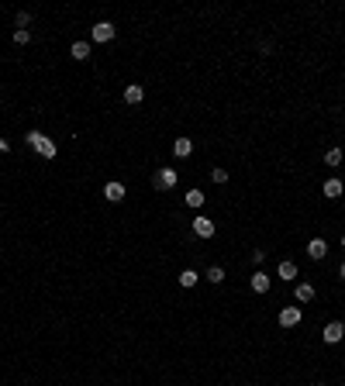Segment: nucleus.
I'll return each mask as SVG.
<instances>
[{
	"instance_id": "nucleus-12",
	"label": "nucleus",
	"mask_w": 345,
	"mask_h": 386,
	"mask_svg": "<svg viewBox=\"0 0 345 386\" xmlns=\"http://www.w3.org/2000/svg\"><path fill=\"white\" fill-rule=\"evenodd\" d=\"M124 100H128V104H142V100H145V90H142L138 83H132V86H124Z\"/></svg>"
},
{
	"instance_id": "nucleus-3",
	"label": "nucleus",
	"mask_w": 345,
	"mask_h": 386,
	"mask_svg": "<svg viewBox=\"0 0 345 386\" xmlns=\"http://www.w3.org/2000/svg\"><path fill=\"white\" fill-rule=\"evenodd\" d=\"M321 338H325L328 345H338L345 338V324L342 321H331V324H325V331H321Z\"/></svg>"
},
{
	"instance_id": "nucleus-27",
	"label": "nucleus",
	"mask_w": 345,
	"mask_h": 386,
	"mask_svg": "<svg viewBox=\"0 0 345 386\" xmlns=\"http://www.w3.org/2000/svg\"><path fill=\"white\" fill-rule=\"evenodd\" d=\"M314 386H325V383H314Z\"/></svg>"
},
{
	"instance_id": "nucleus-4",
	"label": "nucleus",
	"mask_w": 345,
	"mask_h": 386,
	"mask_svg": "<svg viewBox=\"0 0 345 386\" xmlns=\"http://www.w3.org/2000/svg\"><path fill=\"white\" fill-rule=\"evenodd\" d=\"M90 38L94 41H111L114 38V24H111V21H97L94 28H90Z\"/></svg>"
},
{
	"instance_id": "nucleus-5",
	"label": "nucleus",
	"mask_w": 345,
	"mask_h": 386,
	"mask_svg": "<svg viewBox=\"0 0 345 386\" xmlns=\"http://www.w3.org/2000/svg\"><path fill=\"white\" fill-rule=\"evenodd\" d=\"M193 234H197V238H211L214 234V221L211 217H193Z\"/></svg>"
},
{
	"instance_id": "nucleus-16",
	"label": "nucleus",
	"mask_w": 345,
	"mask_h": 386,
	"mask_svg": "<svg viewBox=\"0 0 345 386\" xmlns=\"http://www.w3.org/2000/svg\"><path fill=\"white\" fill-rule=\"evenodd\" d=\"M325 197H331V200L342 197V179H328L325 183Z\"/></svg>"
},
{
	"instance_id": "nucleus-23",
	"label": "nucleus",
	"mask_w": 345,
	"mask_h": 386,
	"mask_svg": "<svg viewBox=\"0 0 345 386\" xmlns=\"http://www.w3.org/2000/svg\"><path fill=\"white\" fill-rule=\"evenodd\" d=\"M263 259H266V252H263V249L252 252V262H255V266H263Z\"/></svg>"
},
{
	"instance_id": "nucleus-1",
	"label": "nucleus",
	"mask_w": 345,
	"mask_h": 386,
	"mask_svg": "<svg viewBox=\"0 0 345 386\" xmlns=\"http://www.w3.org/2000/svg\"><path fill=\"white\" fill-rule=\"evenodd\" d=\"M28 145H31L38 155H45V159H56V152H59L56 141H52V138H45L41 131H28Z\"/></svg>"
},
{
	"instance_id": "nucleus-14",
	"label": "nucleus",
	"mask_w": 345,
	"mask_h": 386,
	"mask_svg": "<svg viewBox=\"0 0 345 386\" xmlns=\"http://www.w3.org/2000/svg\"><path fill=\"white\" fill-rule=\"evenodd\" d=\"M293 297H297L300 304H307V300H314V286H311V283H297V289H293Z\"/></svg>"
},
{
	"instance_id": "nucleus-11",
	"label": "nucleus",
	"mask_w": 345,
	"mask_h": 386,
	"mask_svg": "<svg viewBox=\"0 0 345 386\" xmlns=\"http://www.w3.org/2000/svg\"><path fill=\"white\" fill-rule=\"evenodd\" d=\"M69 56L83 62V59H90V41H73V49H69Z\"/></svg>"
},
{
	"instance_id": "nucleus-22",
	"label": "nucleus",
	"mask_w": 345,
	"mask_h": 386,
	"mask_svg": "<svg viewBox=\"0 0 345 386\" xmlns=\"http://www.w3.org/2000/svg\"><path fill=\"white\" fill-rule=\"evenodd\" d=\"M14 21H18V28H24V24L31 21V14H28V11H21V14H18V18H14Z\"/></svg>"
},
{
	"instance_id": "nucleus-21",
	"label": "nucleus",
	"mask_w": 345,
	"mask_h": 386,
	"mask_svg": "<svg viewBox=\"0 0 345 386\" xmlns=\"http://www.w3.org/2000/svg\"><path fill=\"white\" fill-rule=\"evenodd\" d=\"M211 179H214V183H228V169H221V166H218V169L211 173Z\"/></svg>"
},
{
	"instance_id": "nucleus-6",
	"label": "nucleus",
	"mask_w": 345,
	"mask_h": 386,
	"mask_svg": "<svg viewBox=\"0 0 345 386\" xmlns=\"http://www.w3.org/2000/svg\"><path fill=\"white\" fill-rule=\"evenodd\" d=\"M280 324L283 328H297L300 324V307H283L280 310Z\"/></svg>"
},
{
	"instance_id": "nucleus-24",
	"label": "nucleus",
	"mask_w": 345,
	"mask_h": 386,
	"mask_svg": "<svg viewBox=\"0 0 345 386\" xmlns=\"http://www.w3.org/2000/svg\"><path fill=\"white\" fill-rule=\"evenodd\" d=\"M11 152V145H7V138H0V155H7Z\"/></svg>"
},
{
	"instance_id": "nucleus-18",
	"label": "nucleus",
	"mask_w": 345,
	"mask_h": 386,
	"mask_svg": "<svg viewBox=\"0 0 345 386\" xmlns=\"http://www.w3.org/2000/svg\"><path fill=\"white\" fill-rule=\"evenodd\" d=\"M187 204H190V207H204V193L190 190V193H187Z\"/></svg>"
},
{
	"instance_id": "nucleus-17",
	"label": "nucleus",
	"mask_w": 345,
	"mask_h": 386,
	"mask_svg": "<svg viewBox=\"0 0 345 386\" xmlns=\"http://www.w3.org/2000/svg\"><path fill=\"white\" fill-rule=\"evenodd\" d=\"M325 162H328V166H342V149H328Z\"/></svg>"
},
{
	"instance_id": "nucleus-7",
	"label": "nucleus",
	"mask_w": 345,
	"mask_h": 386,
	"mask_svg": "<svg viewBox=\"0 0 345 386\" xmlns=\"http://www.w3.org/2000/svg\"><path fill=\"white\" fill-rule=\"evenodd\" d=\"M124 193H128V190H124V183H117V179L104 186V197H107L111 204H121V200H124Z\"/></svg>"
},
{
	"instance_id": "nucleus-19",
	"label": "nucleus",
	"mask_w": 345,
	"mask_h": 386,
	"mask_svg": "<svg viewBox=\"0 0 345 386\" xmlns=\"http://www.w3.org/2000/svg\"><path fill=\"white\" fill-rule=\"evenodd\" d=\"M14 41H18V45H28V41H31V31H28V28H18V31H14Z\"/></svg>"
},
{
	"instance_id": "nucleus-15",
	"label": "nucleus",
	"mask_w": 345,
	"mask_h": 386,
	"mask_svg": "<svg viewBox=\"0 0 345 386\" xmlns=\"http://www.w3.org/2000/svg\"><path fill=\"white\" fill-rule=\"evenodd\" d=\"M197 279H200V272H197V269H183V272H180V286H197Z\"/></svg>"
},
{
	"instance_id": "nucleus-9",
	"label": "nucleus",
	"mask_w": 345,
	"mask_h": 386,
	"mask_svg": "<svg viewBox=\"0 0 345 386\" xmlns=\"http://www.w3.org/2000/svg\"><path fill=\"white\" fill-rule=\"evenodd\" d=\"M190 152H193V141H190V138H176V141H172V155H176V159H187Z\"/></svg>"
},
{
	"instance_id": "nucleus-2",
	"label": "nucleus",
	"mask_w": 345,
	"mask_h": 386,
	"mask_svg": "<svg viewBox=\"0 0 345 386\" xmlns=\"http://www.w3.org/2000/svg\"><path fill=\"white\" fill-rule=\"evenodd\" d=\"M176 183H180V173H176L172 166H162V169L152 176V190H172Z\"/></svg>"
},
{
	"instance_id": "nucleus-20",
	"label": "nucleus",
	"mask_w": 345,
	"mask_h": 386,
	"mask_svg": "<svg viewBox=\"0 0 345 386\" xmlns=\"http://www.w3.org/2000/svg\"><path fill=\"white\" fill-rule=\"evenodd\" d=\"M207 279H211V283H221V279H225V269H221V266H211V269H207Z\"/></svg>"
},
{
	"instance_id": "nucleus-8",
	"label": "nucleus",
	"mask_w": 345,
	"mask_h": 386,
	"mask_svg": "<svg viewBox=\"0 0 345 386\" xmlns=\"http://www.w3.org/2000/svg\"><path fill=\"white\" fill-rule=\"evenodd\" d=\"M307 255H311V259H325V255H328V242H325V238H311Z\"/></svg>"
},
{
	"instance_id": "nucleus-10",
	"label": "nucleus",
	"mask_w": 345,
	"mask_h": 386,
	"mask_svg": "<svg viewBox=\"0 0 345 386\" xmlns=\"http://www.w3.org/2000/svg\"><path fill=\"white\" fill-rule=\"evenodd\" d=\"M276 276H280V279H283V283H287V279H297V266H293V262H290V259H283V262H280V266H276Z\"/></svg>"
},
{
	"instance_id": "nucleus-13",
	"label": "nucleus",
	"mask_w": 345,
	"mask_h": 386,
	"mask_svg": "<svg viewBox=\"0 0 345 386\" xmlns=\"http://www.w3.org/2000/svg\"><path fill=\"white\" fill-rule=\"evenodd\" d=\"M249 283H252V289H255V293H266V289H269V276L255 269V276H252Z\"/></svg>"
},
{
	"instance_id": "nucleus-26",
	"label": "nucleus",
	"mask_w": 345,
	"mask_h": 386,
	"mask_svg": "<svg viewBox=\"0 0 345 386\" xmlns=\"http://www.w3.org/2000/svg\"><path fill=\"white\" fill-rule=\"evenodd\" d=\"M342 249H345V238H342Z\"/></svg>"
},
{
	"instance_id": "nucleus-25",
	"label": "nucleus",
	"mask_w": 345,
	"mask_h": 386,
	"mask_svg": "<svg viewBox=\"0 0 345 386\" xmlns=\"http://www.w3.org/2000/svg\"><path fill=\"white\" fill-rule=\"evenodd\" d=\"M338 276H342V279H345V262H342V269H338Z\"/></svg>"
}]
</instances>
